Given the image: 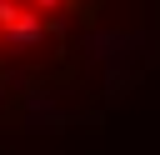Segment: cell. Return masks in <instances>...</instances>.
I'll return each mask as SVG.
<instances>
[{"label":"cell","mask_w":160,"mask_h":155,"mask_svg":"<svg viewBox=\"0 0 160 155\" xmlns=\"http://www.w3.org/2000/svg\"><path fill=\"white\" fill-rule=\"evenodd\" d=\"M20 10H25L20 0H0V35H5L10 25H15V15H20Z\"/></svg>","instance_id":"2"},{"label":"cell","mask_w":160,"mask_h":155,"mask_svg":"<svg viewBox=\"0 0 160 155\" xmlns=\"http://www.w3.org/2000/svg\"><path fill=\"white\" fill-rule=\"evenodd\" d=\"M30 5H35V10H55L60 0H30Z\"/></svg>","instance_id":"3"},{"label":"cell","mask_w":160,"mask_h":155,"mask_svg":"<svg viewBox=\"0 0 160 155\" xmlns=\"http://www.w3.org/2000/svg\"><path fill=\"white\" fill-rule=\"evenodd\" d=\"M40 35H45V20H40V10H30V5H25V10L15 15V25L5 30V40H10V45H35Z\"/></svg>","instance_id":"1"}]
</instances>
